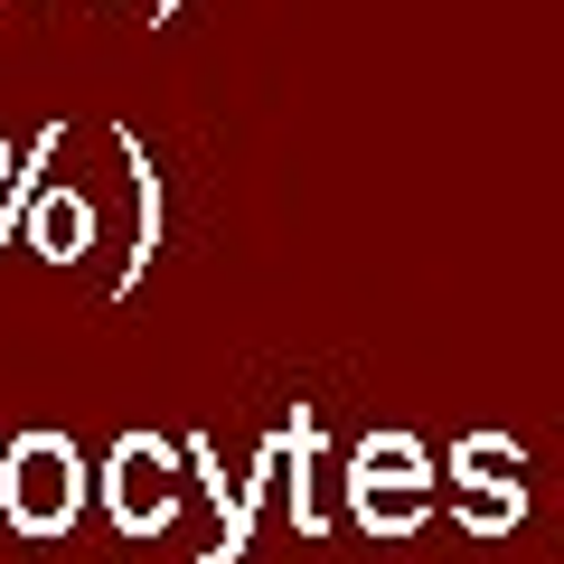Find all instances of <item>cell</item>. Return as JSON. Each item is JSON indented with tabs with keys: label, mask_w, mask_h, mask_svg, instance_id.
<instances>
[{
	"label": "cell",
	"mask_w": 564,
	"mask_h": 564,
	"mask_svg": "<svg viewBox=\"0 0 564 564\" xmlns=\"http://www.w3.org/2000/svg\"><path fill=\"white\" fill-rule=\"evenodd\" d=\"M452 508H462L470 536H508L527 518V452L508 433H470L452 452Z\"/></svg>",
	"instance_id": "cell-3"
},
{
	"label": "cell",
	"mask_w": 564,
	"mask_h": 564,
	"mask_svg": "<svg viewBox=\"0 0 564 564\" xmlns=\"http://www.w3.org/2000/svg\"><path fill=\"white\" fill-rule=\"evenodd\" d=\"M85 245H95V207H85V198H47L39 207V254H85Z\"/></svg>",
	"instance_id": "cell-5"
},
{
	"label": "cell",
	"mask_w": 564,
	"mask_h": 564,
	"mask_svg": "<svg viewBox=\"0 0 564 564\" xmlns=\"http://www.w3.org/2000/svg\"><path fill=\"white\" fill-rule=\"evenodd\" d=\"M76 508H85V462H76V443L29 433V443L10 452V470H0V518L20 527V536H66Z\"/></svg>",
	"instance_id": "cell-2"
},
{
	"label": "cell",
	"mask_w": 564,
	"mask_h": 564,
	"mask_svg": "<svg viewBox=\"0 0 564 564\" xmlns=\"http://www.w3.org/2000/svg\"><path fill=\"white\" fill-rule=\"evenodd\" d=\"M104 499H113L122 536H161V527L180 518V462H170V443L132 433V443L113 452V470H104Z\"/></svg>",
	"instance_id": "cell-4"
},
{
	"label": "cell",
	"mask_w": 564,
	"mask_h": 564,
	"mask_svg": "<svg viewBox=\"0 0 564 564\" xmlns=\"http://www.w3.org/2000/svg\"><path fill=\"white\" fill-rule=\"evenodd\" d=\"M348 508H358L367 536H414V527L433 518V462H423L414 433L358 443V462H348Z\"/></svg>",
	"instance_id": "cell-1"
}]
</instances>
